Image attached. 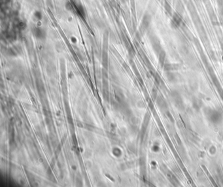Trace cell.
<instances>
[{
    "mask_svg": "<svg viewBox=\"0 0 223 187\" xmlns=\"http://www.w3.org/2000/svg\"><path fill=\"white\" fill-rule=\"evenodd\" d=\"M204 2V5L206 8L207 14L209 16V18L211 20V22L214 26H219L220 24L219 20L217 18V16L214 11V9L211 3L210 2V0H202Z\"/></svg>",
    "mask_w": 223,
    "mask_h": 187,
    "instance_id": "6da1fadb",
    "label": "cell"
},
{
    "mask_svg": "<svg viewBox=\"0 0 223 187\" xmlns=\"http://www.w3.org/2000/svg\"><path fill=\"white\" fill-rule=\"evenodd\" d=\"M180 15L178 14L177 13H173L172 16H171V20L170 21V25L171 28L177 29L178 28H180L182 26V18Z\"/></svg>",
    "mask_w": 223,
    "mask_h": 187,
    "instance_id": "7a4b0ae2",
    "label": "cell"
},
{
    "mask_svg": "<svg viewBox=\"0 0 223 187\" xmlns=\"http://www.w3.org/2000/svg\"><path fill=\"white\" fill-rule=\"evenodd\" d=\"M176 13H177L181 16H183L185 11V7L183 0H176Z\"/></svg>",
    "mask_w": 223,
    "mask_h": 187,
    "instance_id": "3957f363",
    "label": "cell"
},
{
    "mask_svg": "<svg viewBox=\"0 0 223 187\" xmlns=\"http://www.w3.org/2000/svg\"><path fill=\"white\" fill-rule=\"evenodd\" d=\"M218 6V11L219 16V22L223 26V0H216Z\"/></svg>",
    "mask_w": 223,
    "mask_h": 187,
    "instance_id": "277c9868",
    "label": "cell"
},
{
    "mask_svg": "<svg viewBox=\"0 0 223 187\" xmlns=\"http://www.w3.org/2000/svg\"><path fill=\"white\" fill-rule=\"evenodd\" d=\"M164 9H165L166 12L167 13V15H169L170 16H172V15H173L172 8H171V7L169 3V2L167 1H164Z\"/></svg>",
    "mask_w": 223,
    "mask_h": 187,
    "instance_id": "5b68a950",
    "label": "cell"
},
{
    "mask_svg": "<svg viewBox=\"0 0 223 187\" xmlns=\"http://www.w3.org/2000/svg\"><path fill=\"white\" fill-rule=\"evenodd\" d=\"M183 1H184V2H186V3H187V2L188 1V0H183Z\"/></svg>",
    "mask_w": 223,
    "mask_h": 187,
    "instance_id": "8992f818",
    "label": "cell"
}]
</instances>
